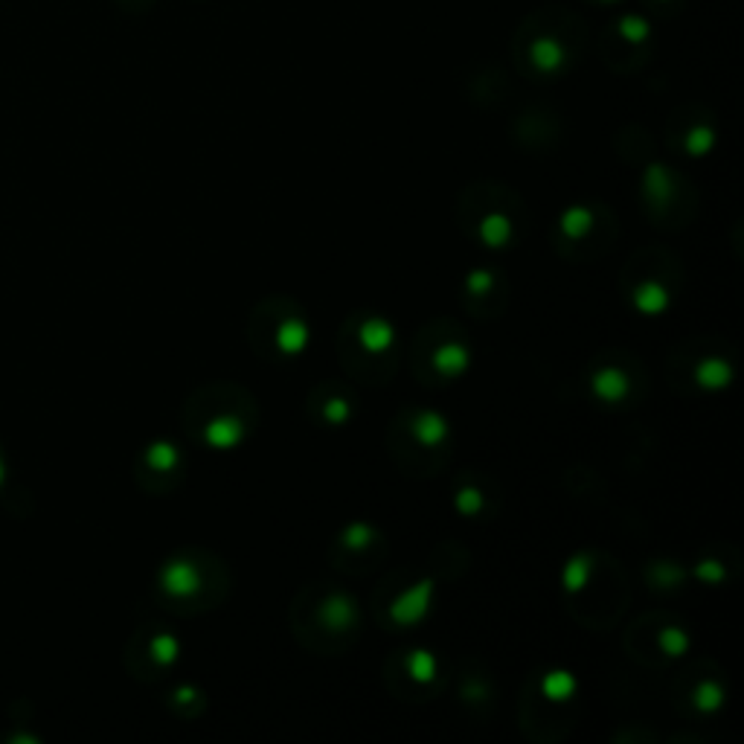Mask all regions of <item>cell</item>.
<instances>
[{
    "label": "cell",
    "mask_w": 744,
    "mask_h": 744,
    "mask_svg": "<svg viewBox=\"0 0 744 744\" xmlns=\"http://www.w3.org/2000/svg\"><path fill=\"white\" fill-rule=\"evenodd\" d=\"M163 588H166L172 597H189V593L198 590V573L192 570V564L186 561H172L166 573H163Z\"/></svg>",
    "instance_id": "obj_1"
},
{
    "label": "cell",
    "mask_w": 744,
    "mask_h": 744,
    "mask_svg": "<svg viewBox=\"0 0 744 744\" xmlns=\"http://www.w3.org/2000/svg\"><path fill=\"white\" fill-rule=\"evenodd\" d=\"M698 378H701L707 387H721L727 378H730V367L721 361H707L701 367V372H698Z\"/></svg>",
    "instance_id": "obj_2"
},
{
    "label": "cell",
    "mask_w": 744,
    "mask_h": 744,
    "mask_svg": "<svg viewBox=\"0 0 744 744\" xmlns=\"http://www.w3.org/2000/svg\"><path fill=\"white\" fill-rule=\"evenodd\" d=\"M152 648H155V658L163 660V663H169V660L175 658V654H177V643H175L172 637H160Z\"/></svg>",
    "instance_id": "obj_8"
},
{
    "label": "cell",
    "mask_w": 744,
    "mask_h": 744,
    "mask_svg": "<svg viewBox=\"0 0 744 744\" xmlns=\"http://www.w3.org/2000/svg\"><path fill=\"white\" fill-rule=\"evenodd\" d=\"M666 646L672 648L675 654H680L683 648H687V637H680L678 631H669V634H666Z\"/></svg>",
    "instance_id": "obj_10"
},
{
    "label": "cell",
    "mask_w": 744,
    "mask_h": 744,
    "mask_svg": "<svg viewBox=\"0 0 744 744\" xmlns=\"http://www.w3.org/2000/svg\"><path fill=\"white\" fill-rule=\"evenodd\" d=\"M564 578H568V588L585 585V568H582V561L576 558V561L570 564V568H568V576H564Z\"/></svg>",
    "instance_id": "obj_9"
},
{
    "label": "cell",
    "mask_w": 744,
    "mask_h": 744,
    "mask_svg": "<svg viewBox=\"0 0 744 744\" xmlns=\"http://www.w3.org/2000/svg\"><path fill=\"white\" fill-rule=\"evenodd\" d=\"M413 672H416V678L430 680V678H434V658H427L425 651L413 654Z\"/></svg>",
    "instance_id": "obj_7"
},
{
    "label": "cell",
    "mask_w": 744,
    "mask_h": 744,
    "mask_svg": "<svg viewBox=\"0 0 744 744\" xmlns=\"http://www.w3.org/2000/svg\"><path fill=\"white\" fill-rule=\"evenodd\" d=\"M597 390L602 393V398H619L622 390H625V381L617 378V372H614V369H608L605 376L597 378Z\"/></svg>",
    "instance_id": "obj_6"
},
{
    "label": "cell",
    "mask_w": 744,
    "mask_h": 744,
    "mask_svg": "<svg viewBox=\"0 0 744 744\" xmlns=\"http://www.w3.org/2000/svg\"><path fill=\"white\" fill-rule=\"evenodd\" d=\"M437 364H439V367H445V369H448L451 376H457V372H459V369H463V367L468 364V355H466L463 349H459V347H448V349H445V352H439Z\"/></svg>",
    "instance_id": "obj_4"
},
{
    "label": "cell",
    "mask_w": 744,
    "mask_h": 744,
    "mask_svg": "<svg viewBox=\"0 0 744 744\" xmlns=\"http://www.w3.org/2000/svg\"><path fill=\"white\" fill-rule=\"evenodd\" d=\"M9 480V463H6V451H4V445H0V488L6 486Z\"/></svg>",
    "instance_id": "obj_11"
},
{
    "label": "cell",
    "mask_w": 744,
    "mask_h": 744,
    "mask_svg": "<svg viewBox=\"0 0 744 744\" xmlns=\"http://www.w3.org/2000/svg\"><path fill=\"white\" fill-rule=\"evenodd\" d=\"M148 463H152L155 468H172L177 463V451L169 442H157L148 448Z\"/></svg>",
    "instance_id": "obj_3"
},
{
    "label": "cell",
    "mask_w": 744,
    "mask_h": 744,
    "mask_svg": "<svg viewBox=\"0 0 744 744\" xmlns=\"http://www.w3.org/2000/svg\"><path fill=\"white\" fill-rule=\"evenodd\" d=\"M364 340H367L369 347L384 349V347L393 340V329H390L387 323H369V326H367V332H364Z\"/></svg>",
    "instance_id": "obj_5"
}]
</instances>
